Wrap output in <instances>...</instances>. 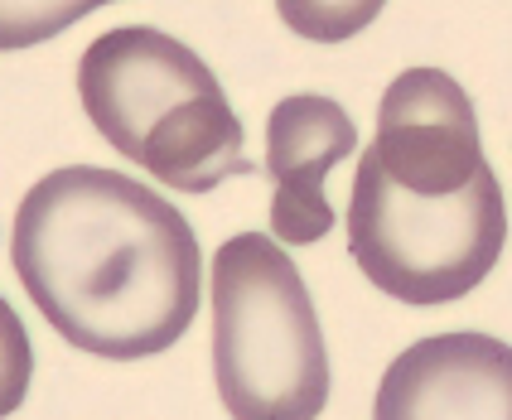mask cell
I'll return each mask as SVG.
<instances>
[{
	"label": "cell",
	"mask_w": 512,
	"mask_h": 420,
	"mask_svg": "<svg viewBox=\"0 0 512 420\" xmlns=\"http://www.w3.org/2000/svg\"><path fill=\"white\" fill-rule=\"evenodd\" d=\"M10 261L49 329L107 363L174 348L203 300L189 218L150 184L97 165L54 169L20 198Z\"/></svg>",
	"instance_id": "1"
},
{
	"label": "cell",
	"mask_w": 512,
	"mask_h": 420,
	"mask_svg": "<svg viewBox=\"0 0 512 420\" xmlns=\"http://www.w3.org/2000/svg\"><path fill=\"white\" fill-rule=\"evenodd\" d=\"M78 97L97 136L179 194L252 174L247 131L189 44L150 25L107 29L78 58Z\"/></svg>",
	"instance_id": "2"
},
{
	"label": "cell",
	"mask_w": 512,
	"mask_h": 420,
	"mask_svg": "<svg viewBox=\"0 0 512 420\" xmlns=\"http://www.w3.org/2000/svg\"><path fill=\"white\" fill-rule=\"evenodd\" d=\"M213 377L232 420H319L329 406L314 300L266 232L228 237L213 252Z\"/></svg>",
	"instance_id": "3"
},
{
	"label": "cell",
	"mask_w": 512,
	"mask_h": 420,
	"mask_svg": "<svg viewBox=\"0 0 512 420\" xmlns=\"http://www.w3.org/2000/svg\"><path fill=\"white\" fill-rule=\"evenodd\" d=\"M508 247V203L488 169L464 194L421 198L397 189L368 150L348 203V252L358 271L401 305H450L498 266Z\"/></svg>",
	"instance_id": "4"
},
{
	"label": "cell",
	"mask_w": 512,
	"mask_h": 420,
	"mask_svg": "<svg viewBox=\"0 0 512 420\" xmlns=\"http://www.w3.org/2000/svg\"><path fill=\"white\" fill-rule=\"evenodd\" d=\"M368 155L397 189L421 198L464 194L493 169L484 160L474 102L445 68H406L392 78Z\"/></svg>",
	"instance_id": "5"
},
{
	"label": "cell",
	"mask_w": 512,
	"mask_h": 420,
	"mask_svg": "<svg viewBox=\"0 0 512 420\" xmlns=\"http://www.w3.org/2000/svg\"><path fill=\"white\" fill-rule=\"evenodd\" d=\"M372 420H512V343L474 329L416 338L382 372Z\"/></svg>",
	"instance_id": "6"
},
{
	"label": "cell",
	"mask_w": 512,
	"mask_h": 420,
	"mask_svg": "<svg viewBox=\"0 0 512 420\" xmlns=\"http://www.w3.org/2000/svg\"><path fill=\"white\" fill-rule=\"evenodd\" d=\"M358 150V126L334 97L295 92L266 116V174L276 184L271 232L285 247H310L334 227V203L324 194L329 169Z\"/></svg>",
	"instance_id": "7"
},
{
	"label": "cell",
	"mask_w": 512,
	"mask_h": 420,
	"mask_svg": "<svg viewBox=\"0 0 512 420\" xmlns=\"http://www.w3.org/2000/svg\"><path fill=\"white\" fill-rule=\"evenodd\" d=\"M112 0H0V54L34 49Z\"/></svg>",
	"instance_id": "8"
},
{
	"label": "cell",
	"mask_w": 512,
	"mask_h": 420,
	"mask_svg": "<svg viewBox=\"0 0 512 420\" xmlns=\"http://www.w3.org/2000/svg\"><path fill=\"white\" fill-rule=\"evenodd\" d=\"M387 0H276L285 29L314 44H343L382 15Z\"/></svg>",
	"instance_id": "9"
},
{
	"label": "cell",
	"mask_w": 512,
	"mask_h": 420,
	"mask_svg": "<svg viewBox=\"0 0 512 420\" xmlns=\"http://www.w3.org/2000/svg\"><path fill=\"white\" fill-rule=\"evenodd\" d=\"M29 377H34V343H29L25 319L0 295V420L25 406Z\"/></svg>",
	"instance_id": "10"
}]
</instances>
